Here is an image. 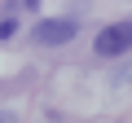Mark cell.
<instances>
[{
	"mask_svg": "<svg viewBox=\"0 0 132 123\" xmlns=\"http://www.w3.org/2000/svg\"><path fill=\"white\" fill-rule=\"evenodd\" d=\"M0 123H18V119H13V114H0Z\"/></svg>",
	"mask_w": 132,
	"mask_h": 123,
	"instance_id": "4",
	"label": "cell"
},
{
	"mask_svg": "<svg viewBox=\"0 0 132 123\" xmlns=\"http://www.w3.org/2000/svg\"><path fill=\"white\" fill-rule=\"evenodd\" d=\"M93 53L97 57H123L132 53V22H110L93 35Z\"/></svg>",
	"mask_w": 132,
	"mask_h": 123,
	"instance_id": "1",
	"label": "cell"
},
{
	"mask_svg": "<svg viewBox=\"0 0 132 123\" xmlns=\"http://www.w3.org/2000/svg\"><path fill=\"white\" fill-rule=\"evenodd\" d=\"M75 35H79V27H75L71 18H44V22H35V31H31V40L44 44V48H62V44H71Z\"/></svg>",
	"mask_w": 132,
	"mask_h": 123,
	"instance_id": "2",
	"label": "cell"
},
{
	"mask_svg": "<svg viewBox=\"0 0 132 123\" xmlns=\"http://www.w3.org/2000/svg\"><path fill=\"white\" fill-rule=\"evenodd\" d=\"M13 31H18V18L5 13V18H0V40H13Z\"/></svg>",
	"mask_w": 132,
	"mask_h": 123,
	"instance_id": "3",
	"label": "cell"
}]
</instances>
